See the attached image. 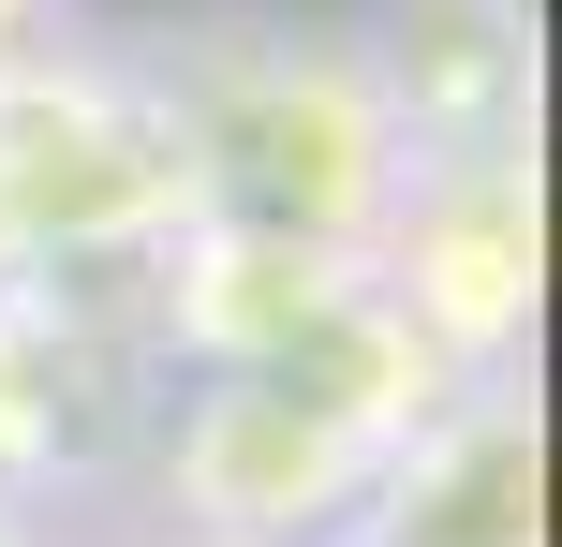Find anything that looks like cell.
<instances>
[{
  "label": "cell",
  "instance_id": "cell-1",
  "mask_svg": "<svg viewBox=\"0 0 562 547\" xmlns=\"http://www.w3.org/2000/svg\"><path fill=\"white\" fill-rule=\"evenodd\" d=\"M148 89H164L178 134V193H193V237H252V252H326L356 266L385 237L400 148L385 89L340 30H281V15H207L178 45H148Z\"/></svg>",
  "mask_w": 562,
  "mask_h": 547
},
{
  "label": "cell",
  "instance_id": "cell-2",
  "mask_svg": "<svg viewBox=\"0 0 562 547\" xmlns=\"http://www.w3.org/2000/svg\"><path fill=\"white\" fill-rule=\"evenodd\" d=\"M193 237L148 45H0V296L148 282Z\"/></svg>",
  "mask_w": 562,
  "mask_h": 547
},
{
  "label": "cell",
  "instance_id": "cell-3",
  "mask_svg": "<svg viewBox=\"0 0 562 547\" xmlns=\"http://www.w3.org/2000/svg\"><path fill=\"white\" fill-rule=\"evenodd\" d=\"M370 296L445 385H504L548 296V223H533V148H474V163H415L370 237Z\"/></svg>",
  "mask_w": 562,
  "mask_h": 547
},
{
  "label": "cell",
  "instance_id": "cell-4",
  "mask_svg": "<svg viewBox=\"0 0 562 547\" xmlns=\"http://www.w3.org/2000/svg\"><path fill=\"white\" fill-rule=\"evenodd\" d=\"M385 414H356L311 371H193V414L164 430V489L193 533H252V547H311L370 503L385 474Z\"/></svg>",
  "mask_w": 562,
  "mask_h": 547
},
{
  "label": "cell",
  "instance_id": "cell-5",
  "mask_svg": "<svg viewBox=\"0 0 562 547\" xmlns=\"http://www.w3.org/2000/svg\"><path fill=\"white\" fill-rule=\"evenodd\" d=\"M356 547H548V444H533L518 371L504 385H445L385 444V474L356 503Z\"/></svg>",
  "mask_w": 562,
  "mask_h": 547
},
{
  "label": "cell",
  "instance_id": "cell-6",
  "mask_svg": "<svg viewBox=\"0 0 562 547\" xmlns=\"http://www.w3.org/2000/svg\"><path fill=\"white\" fill-rule=\"evenodd\" d=\"M356 59L415 163L533 148V0H385V30Z\"/></svg>",
  "mask_w": 562,
  "mask_h": 547
},
{
  "label": "cell",
  "instance_id": "cell-7",
  "mask_svg": "<svg viewBox=\"0 0 562 547\" xmlns=\"http://www.w3.org/2000/svg\"><path fill=\"white\" fill-rule=\"evenodd\" d=\"M30 30H59V0H0V45H30Z\"/></svg>",
  "mask_w": 562,
  "mask_h": 547
},
{
  "label": "cell",
  "instance_id": "cell-8",
  "mask_svg": "<svg viewBox=\"0 0 562 547\" xmlns=\"http://www.w3.org/2000/svg\"><path fill=\"white\" fill-rule=\"evenodd\" d=\"M178 547H252V533H193V518H178Z\"/></svg>",
  "mask_w": 562,
  "mask_h": 547
}]
</instances>
